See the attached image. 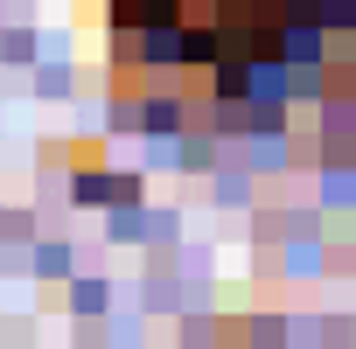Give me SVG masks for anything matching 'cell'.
<instances>
[{
  "label": "cell",
  "instance_id": "6da1fadb",
  "mask_svg": "<svg viewBox=\"0 0 356 349\" xmlns=\"http://www.w3.org/2000/svg\"><path fill=\"white\" fill-rule=\"evenodd\" d=\"M105 8L126 91L175 84V119L196 98L231 119L280 98V77L321 49L349 0H105Z\"/></svg>",
  "mask_w": 356,
  "mask_h": 349
}]
</instances>
